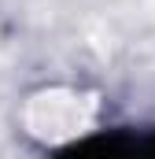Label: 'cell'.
Returning a JSON list of instances; mask_svg holds the SVG:
<instances>
[{
  "mask_svg": "<svg viewBox=\"0 0 155 159\" xmlns=\"http://www.w3.org/2000/svg\"><path fill=\"white\" fill-rule=\"evenodd\" d=\"M44 159H144V137L140 126L115 122V126H96L59 141L48 148Z\"/></svg>",
  "mask_w": 155,
  "mask_h": 159,
  "instance_id": "obj_1",
  "label": "cell"
},
{
  "mask_svg": "<svg viewBox=\"0 0 155 159\" xmlns=\"http://www.w3.org/2000/svg\"><path fill=\"white\" fill-rule=\"evenodd\" d=\"M140 137H144V159H155V122H140Z\"/></svg>",
  "mask_w": 155,
  "mask_h": 159,
  "instance_id": "obj_2",
  "label": "cell"
}]
</instances>
